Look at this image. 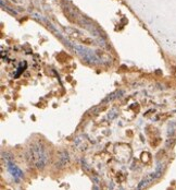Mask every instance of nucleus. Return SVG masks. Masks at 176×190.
<instances>
[{"instance_id": "f257e3e1", "label": "nucleus", "mask_w": 176, "mask_h": 190, "mask_svg": "<svg viewBox=\"0 0 176 190\" xmlns=\"http://www.w3.org/2000/svg\"><path fill=\"white\" fill-rule=\"evenodd\" d=\"M28 157L30 163L36 168L42 169L48 164L49 154L42 143H35L28 150Z\"/></svg>"}, {"instance_id": "f03ea898", "label": "nucleus", "mask_w": 176, "mask_h": 190, "mask_svg": "<svg viewBox=\"0 0 176 190\" xmlns=\"http://www.w3.org/2000/svg\"><path fill=\"white\" fill-rule=\"evenodd\" d=\"M163 169H164V165L162 163H159L158 165H157V167H156V169L152 173H150V174H148L146 177L140 181L139 185L137 186L136 190H142L144 188L148 187L151 183H153L154 180H157L158 178H160L161 175H162V173H163Z\"/></svg>"}, {"instance_id": "7ed1b4c3", "label": "nucleus", "mask_w": 176, "mask_h": 190, "mask_svg": "<svg viewBox=\"0 0 176 190\" xmlns=\"http://www.w3.org/2000/svg\"><path fill=\"white\" fill-rule=\"evenodd\" d=\"M7 164V169H8V172L9 174L12 176V178L15 180V181H18V180H21L22 177H23V172L21 171V168L18 167L14 162L12 161V159H8L6 162Z\"/></svg>"}]
</instances>
